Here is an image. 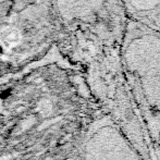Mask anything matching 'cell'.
<instances>
[{
  "mask_svg": "<svg viewBox=\"0 0 160 160\" xmlns=\"http://www.w3.org/2000/svg\"><path fill=\"white\" fill-rule=\"evenodd\" d=\"M83 160H145L105 112L92 123L85 137Z\"/></svg>",
  "mask_w": 160,
  "mask_h": 160,
  "instance_id": "2",
  "label": "cell"
},
{
  "mask_svg": "<svg viewBox=\"0 0 160 160\" xmlns=\"http://www.w3.org/2000/svg\"><path fill=\"white\" fill-rule=\"evenodd\" d=\"M121 63L130 95L154 148L160 137V31L128 19Z\"/></svg>",
  "mask_w": 160,
  "mask_h": 160,
  "instance_id": "1",
  "label": "cell"
},
{
  "mask_svg": "<svg viewBox=\"0 0 160 160\" xmlns=\"http://www.w3.org/2000/svg\"><path fill=\"white\" fill-rule=\"evenodd\" d=\"M128 18L160 31V0H120Z\"/></svg>",
  "mask_w": 160,
  "mask_h": 160,
  "instance_id": "3",
  "label": "cell"
},
{
  "mask_svg": "<svg viewBox=\"0 0 160 160\" xmlns=\"http://www.w3.org/2000/svg\"><path fill=\"white\" fill-rule=\"evenodd\" d=\"M152 160H160V137L154 145L152 149Z\"/></svg>",
  "mask_w": 160,
  "mask_h": 160,
  "instance_id": "4",
  "label": "cell"
}]
</instances>
